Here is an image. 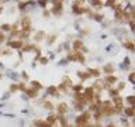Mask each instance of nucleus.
<instances>
[{
	"instance_id": "obj_2",
	"label": "nucleus",
	"mask_w": 135,
	"mask_h": 127,
	"mask_svg": "<svg viewBox=\"0 0 135 127\" xmlns=\"http://www.w3.org/2000/svg\"><path fill=\"white\" fill-rule=\"evenodd\" d=\"M89 119H90V113H83L76 117V124L78 126H83V124H86L89 122Z\"/></svg>"
},
{
	"instance_id": "obj_20",
	"label": "nucleus",
	"mask_w": 135,
	"mask_h": 127,
	"mask_svg": "<svg viewBox=\"0 0 135 127\" xmlns=\"http://www.w3.org/2000/svg\"><path fill=\"white\" fill-rule=\"evenodd\" d=\"M31 85H32V89H35V90H37V89H41V83H39V82L32 81V82H31Z\"/></svg>"
},
{
	"instance_id": "obj_15",
	"label": "nucleus",
	"mask_w": 135,
	"mask_h": 127,
	"mask_svg": "<svg viewBox=\"0 0 135 127\" xmlns=\"http://www.w3.org/2000/svg\"><path fill=\"white\" fill-rule=\"evenodd\" d=\"M100 71L99 69H89V76H99Z\"/></svg>"
},
{
	"instance_id": "obj_10",
	"label": "nucleus",
	"mask_w": 135,
	"mask_h": 127,
	"mask_svg": "<svg viewBox=\"0 0 135 127\" xmlns=\"http://www.w3.org/2000/svg\"><path fill=\"white\" fill-rule=\"evenodd\" d=\"M48 93H49V95H55V96H59L58 88H55V86H51V88H48Z\"/></svg>"
},
{
	"instance_id": "obj_7",
	"label": "nucleus",
	"mask_w": 135,
	"mask_h": 127,
	"mask_svg": "<svg viewBox=\"0 0 135 127\" xmlns=\"http://www.w3.org/2000/svg\"><path fill=\"white\" fill-rule=\"evenodd\" d=\"M66 112H68V106H66V103H61V105L58 106V113L59 114H65Z\"/></svg>"
},
{
	"instance_id": "obj_16",
	"label": "nucleus",
	"mask_w": 135,
	"mask_h": 127,
	"mask_svg": "<svg viewBox=\"0 0 135 127\" xmlns=\"http://www.w3.org/2000/svg\"><path fill=\"white\" fill-rule=\"evenodd\" d=\"M73 48H75V51H78L79 48H82V41H80V40H76L73 42Z\"/></svg>"
},
{
	"instance_id": "obj_22",
	"label": "nucleus",
	"mask_w": 135,
	"mask_h": 127,
	"mask_svg": "<svg viewBox=\"0 0 135 127\" xmlns=\"http://www.w3.org/2000/svg\"><path fill=\"white\" fill-rule=\"evenodd\" d=\"M79 78L83 79V81H86V79L89 78V74H86V72H79Z\"/></svg>"
},
{
	"instance_id": "obj_30",
	"label": "nucleus",
	"mask_w": 135,
	"mask_h": 127,
	"mask_svg": "<svg viewBox=\"0 0 135 127\" xmlns=\"http://www.w3.org/2000/svg\"><path fill=\"white\" fill-rule=\"evenodd\" d=\"M39 61H41V64H47V62H48V59H47V58H41Z\"/></svg>"
},
{
	"instance_id": "obj_26",
	"label": "nucleus",
	"mask_w": 135,
	"mask_h": 127,
	"mask_svg": "<svg viewBox=\"0 0 135 127\" xmlns=\"http://www.w3.org/2000/svg\"><path fill=\"white\" fill-rule=\"evenodd\" d=\"M127 102L132 106V105H134V96H128V97H127Z\"/></svg>"
},
{
	"instance_id": "obj_12",
	"label": "nucleus",
	"mask_w": 135,
	"mask_h": 127,
	"mask_svg": "<svg viewBox=\"0 0 135 127\" xmlns=\"http://www.w3.org/2000/svg\"><path fill=\"white\" fill-rule=\"evenodd\" d=\"M35 126L37 127H51L47 122H42V120H37V122H35Z\"/></svg>"
},
{
	"instance_id": "obj_8",
	"label": "nucleus",
	"mask_w": 135,
	"mask_h": 127,
	"mask_svg": "<svg viewBox=\"0 0 135 127\" xmlns=\"http://www.w3.org/2000/svg\"><path fill=\"white\" fill-rule=\"evenodd\" d=\"M10 47H11V48H21V47H23V41H21V40L11 41V42H10Z\"/></svg>"
},
{
	"instance_id": "obj_24",
	"label": "nucleus",
	"mask_w": 135,
	"mask_h": 127,
	"mask_svg": "<svg viewBox=\"0 0 135 127\" xmlns=\"http://www.w3.org/2000/svg\"><path fill=\"white\" fill-rule=\"evenodd\" d=\"M124 45H125L127 48L130 49V51H134V44H132V42H125Z\"/></svg>"
},
{
	"instance_id": "obj_14",
	"label": "nucleus",
	"mask_w": 135,
	"mask_h": 127,
	"mask_svg": "<svg viewBox=\"0 0 135 127\" xmlns=\"http://www.w3.org/2000/svg\"><path fill=\"white\" fill-rule=\"evenodd\" d=\"M62 86H63V88H66V86H72V81H70L68 76H65V78H63V83H62Z\"/></svg>"
},
{
	"instance_id": "obj_1",
	"label": "nucleus",
	"mask_w": 135,
	"mask_h": 127,
	"mask_svg": "<svg viewBox=\"0 0 135 127\" xmlns=\"http://www.w3.org/2000/svg\"><path fill=\"white\" fill-rule=\"evenodd\" d=\"M101 109H100V113L101 114H106V116H110V114L114 113V107L110 102H103L101 103Z\"/></svg>"
},
{
	"instance_id": "obj_23",
	"label": "nucleus",
	"mask_w": 135,
	"mask_h": 127,
	"mask_svg": "<svg viewBox=\"0 0 135 127\" xmlns=\"http://www.w3.org/2000/svg\"><path fill=\"white\" fill-rule=\"evenodd\" d=\"M94 85H96V89H99V90H100V89L103 88V86H104V85H103V82H101V81H97V82L94 83Z\"/></svg>"
},
{
	"instance_id": "obj_19",
	"label": "nucleus",
	"mask_w": 135,
	"mask_h": 127,
	"mask_svg": "<svg viewBox=\"0 0 135 127\" xmlns=\"http://www.w3.org/2000/svg\"><path fill=\"white\" fill-rule=\"evenodd\" d=\"M55 120H56V117H55L54 114H51V116H49V117L47 119V123H48L49 126H51V124H54V123H55Z\"/></svg>"
},
{
	"instance_id": "obj_5",
	"label": "nucleus",
	"mask_w": 135,
	"mask_h": 127,
	"mask_svg": "<svg viewBox=\"0 0 135 127\" xmlns=\"http://www.w3.org/2000/svg\"><path fill=\"white\" fill-rule=\"evenodd\" d=\"M21 26H23V31L24 33H30V28H31V20L30 17H24L21 20Z\"/></svg>"
},
{
	"instance_id": "obj_39",
	"label": "nucleus",
	"mask_w": 135,
	"mask_h": 127,
	"mask_svg": "<svg viewBox=\"0 0 135 127\" xmlns=\"http://www.w3.org/2000/svg\"><path fill=\"white\" fill-rule=\"evenodd\" d=\"M0 78H1V75H0Z\"/></svg>"
},
{
	"instance_id": "obj_33",
	"label": "nucleus",
	"mask_w": 135,
	"mask_h": 127,
	"mask_svg": "<svg viewBox=\"0 0 135 127\" xmlns=\"http://www.w3.org/2000/svg\"><path fill=\"white\" fill-rule=\"evenodd\" d=\"M18 7H20V9H24V7H26V3H20V4H18Z\"/></svg>"
},
{
	"instance_id": "obj_9",
	"label": "nucleus",
	"mask_w": 135,
	"mask_h": 127,
	"mask_svg": "<svg viewBox=\"0 0 135 127\" xmlns=\"http://www.w3.org/2000/svg\"><path fill=\"white\" fill-rule=\"evenodd\" d=\"M54 4H55V7H54V10H52L54 13H55V14L61 13V11H62V3H61V1H58V3H56V1H55Z\"/></svg>"
},
{
	"instance_id": "obj_37",
	"label": "nucleus",
	"mask_w": 135,
	"mask_h": 127,
	"mask_svg": "<svg viewBox=\"0 0 135 127\" xmlns=\"http://www.w3.org/2000/svg\"><path fill=\"white\" fill-rule=\"evenodd\" d=\"M0 13H1V7H0Z\"/></svg>"
},
{
	"instance_id": "obj_17",
	"label": "nucleus",
	"mask_w": 135,
	"mask_h": 127,
	"mask_svg": "<svg viewBox=\"0 0 135 127\" xmlns=\"http://www.w3.org/2000/svg\"><path fill=\"white\" fill-rule=\"evenodd\" d=\"M73 11H75L76 14H82L83 11H84V9H83V7H79V6L75 4V6H73Z\"/></svg>"
},
{
	"instance_id": "obj_18",
	"label": "nucleus",
	"mask_w": 135,
	"mask_h": 127,
	"mask_svg": "<svg viewBox=\"0 0 135 127\" xmlns=\"http://www.w3.org/2000/svg\"><path fill=\"white\" fill-rule=\"evenodd\" d=\"M106 81H107V83H115V82H117V78H115V76H113V75H108Z\"/></svg>"
},
{
	"instance_id": "obj_21",
	"label": "nucleus",
	"mask_w": 135,
	"mask_h": 127,
	"mask_svg": "<svg viewBox=\"0 0 135 127\" xmlns=\"http://www.w3.org/2000/svg\"><path fill=\"white\" fill-rule=\"evenodd\" d=\"M125 114H128V116H134V107L130 106L128 109H125Z\"/></svg>"
},
{
	"instance_id": "obj_29",
	"label": "nucleus",
	"mask_w": 135,
	"mask_h": 127,
	"mask_svg": "<svg viewBox=\"0 0 135 127\" xmlns=\"http://www.w3.org/2000/svg\"><path fill=\"white\" fill-rule=\"evenodd\" d=\"M82 89H83V86H82V85H78V86H75V90H76V92L82 90Z\"/></svg>"
},
{
	"instance_id": "obj_27",
	"label": "nucleus",
	"mask_w": 135,
	"mask_h": 127,
	"mask_svg": "<svg viewBox=\"0 0 135 127\" xmlns=\"http://www.w3.org/2000/svg\"><path fill=\"white\" fill-rule=\"evenodd\" d=\"M44 106H45L47 109H52V105H51V102H45V103H44Z\"/></svg>"
},
{
	"instance_id": "obj_36",
	"label": "nucleus",
	"mask_w": 135,
	"mask_h": 127,
	"mask_svg": "<svg viewBox=\"0 0 135 127\" xmlns=\"http://www.w3.org/2000/svg\"><path fill=\"white\" fill-rule=\"evenodd\" d=\"M79 127H87V126H86V124H83V126H79Z\"/></svg>"
},
{
	"instance_id": "obj_13",
	"label": "nucleus",
	"mask_w": 135,
	"mask_h": 127,
	"mask_svg": "<svg viewBox=\"0 0 135 127\" xmlns=\"http://www.w3.org/2000/svg\"><path fill=\"white\" fill-rule=\"evenodd\" d=\"M104 72H106V74H108V75H111V74L114 72L113 65H110V64H108V65H106V66H104Z\"/></svg>"
},
{
	"instance_id": "obj_3",
	"label": "nucleus",
	"mask_w": 135,
	"mask_h": 127,
	"mask_svg": "<svg viewBox=\"0 0 135 127\" xmlns=\"http://www.w3.org/2000/svg\"><path fill=\"white\" fill-rule=\"evenodd\" d=\"M113 107H115V109H114V113H120L122 110V99L120 96L114 97V106Z\"/></svg>"
},
{
	"instance_id": "obj_4",
	"label": "nucleus",
	"mask_w": 135,
	"mask_h": 127,
	"mask_svg": "<svg viewBox=\"0 0 135 127\" xmlns=\"http://www.w3.org/2000/svg\"><path fill=\"white\" fill-rule=\"evenodd\" d=\"M69 59L70 61H79L80 64H84V57H83L79 51H75L72 55H69Z\"/></svg>"
},
{
	"instance_id": "obj_6",
	"label": "nucleus",
	"mask_w": 135,
	"mask_h": 127,
	"mask_svg": "<svg viewBox=\"0 0 135 127\" xmlns=\"http://www.w3.org/2000/svg\"><path fill=\"white\" fill-rule=\"evenodd\" d=\"M93 95H94V90H93V88H87V89H86V93H84L83 96H84V99H86V100L92 102V100H93Z\"/></svg>"
},
{
	"instance_id": "obj_31",
	"label": "nucleus",
	"mask_w": 135,
	"mask_h": 127,
	"mask_svg": "<svg viewBox=\"0 0 135 127\" xmlns=\"http://www.w3.org/2000/svg\"><path fill=\"white\" fill-rule=\"evenodd\" d=\"M10 89H11V90H17V85H11V88H10Z\"/></svg>"
},
{
	"instance_id": "obj_32",
	"label": "nucleus",
	"mask_w": 135,
	"mask_h": 127,
	"mask_svg": "<svg viewBox=\"0 0 135 127\" xmlns=\"http://www.w3.org/2000/svg\"><path fill=\"white\" fill-rule=\"evenodd\" d=\"M130 82H131V83L134 82V74H131V75H130Z\"/></svg>"
},
{
	"instance_id": "obj_34",
	"label": "nucleus",
	"mask_w": 135,
	"mask_h": 127,
	"mask_svg": "<svg viewBox=\"0 0 135 127\" xmlns=\"http://www.w3.org/2000/svg\"><path fill=\"white\" fill-rule=\"evenodd\" d=\"M130 26H131V28L134 30V20H131V21H130Z\"/></svg>"
},
{
	"instance_id": "obj_25",
	"label": "nucleus",
	"mask_w": 135,
	"mask_h": 127,
	"mask_svg": "<svg viewBox=\"0 0 135 127\" xmlns=\"http://www.w3.org/2000/svg\"><path fill=\"white\" fill-rule=\"evenodd\" d=\"M110 95H111L113 97L118 96V90H117V89H111V90H110Z\"/></svg>"
},
{
	"instance_id": "obj_35",
	"label": "nucleus",
	"mask_w": 135,
	"mask_h": 127,
	"mask_svg": "<svg viewBox=\"0 0 135 127\" xmlns=\"http://www.w3.org/2000/svg\"><path fill=\"white\" fill-rule=\"evenodd\" d=\"M107 127H117V126H114V124H108Z\"/></svg>"
},
{
	"instance_id": "obj_11",
	"label": "nucleus",
	"mask_w": 135,
	"mask_h": 127,
	"mask_svg": "<svg viewBox=\"0 0 135 127\" xmlns=\"http://www.w3.org/2000/svg\"><path fill=\"white\" fill-rule=\"evenodd\" d=\"M26 92H27V95H28L30 97H37V95H38L35 89H26Z\"/></svg>"
},
{
	"instance_id": "obj_38",
	"label": "nucleus",
	"mask_w": 135,
	"mask_h": 127,
	"mask_svg": "<svg viewBox=\"0 0 135 127\" xmlns=\"http://www.w3.org/2000/svg\"><path fill=\"white\" fill-rule=\"evenodd\" d=\"M66 127H70V126H66Z\"/></svg>"
},
{
	"instance_id": "obj_28",
	"label": "nucleus",
	"mask_w": 135,
	"mask_h": 127,
	"mask_svg": "<svg viewBox=\"0 0 135 127\" xmlns=\"http://www.w3.org/2000/svg\"><path fill=\"white\" fill-rule=\"evenodd\" d=\"M10 28H11V27H10V26H9V24H4V26L1 27V30H4V31H9V30H10Z\"/></svg>"
}]
</instances>
